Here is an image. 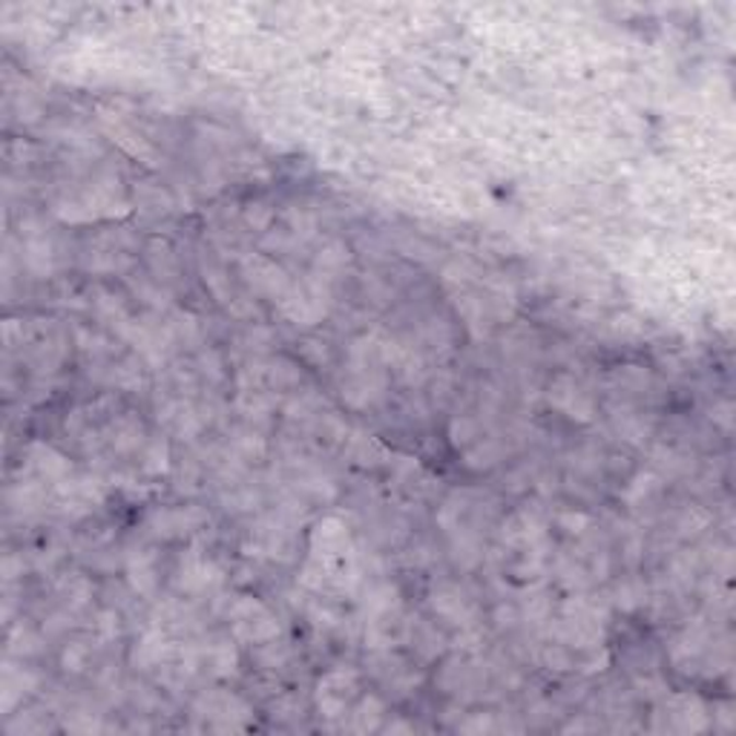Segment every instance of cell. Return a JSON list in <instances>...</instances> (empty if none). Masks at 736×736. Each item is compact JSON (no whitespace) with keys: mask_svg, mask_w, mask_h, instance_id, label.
<instances>
[{"mask_svg":"<svg viewBox=\"0 0 736 736\" xmlns=\"http://www.w3.org/2000/svg\"><path fill=\"white\" fill-rule=\"evenodd\" d=\"M233 633L240 635L242 642H268L277 635V624H273V616L265 610L259 601L254 598H242L233 605Z\"/></svg>","mask_w":736,"mask_h":736,"instance_id":"7a4b0ae2","label":"cell"},{"mask_svg":"<svg viewBox=\"0 0 736 736\" xmlns=\"http://www.w3.org/2000/svg\"><path fill=\"white\" fill-rule=\"evenodd\" d=\"M311 566H317L319 575H326V582H342L351 573V547L349 535L342 533L337 524H326L314 535V547H311Z\"/></svg>","mask_w":736,"mask_h":736,"instance_id":"6da1fadb","label":"cell"},{"mask_svg":"<svg viewBox=\"0 0 736 736\" xmlns=\"http://www.w3.org/2000/svg\"><path fill=\"white\" fill-rule=\"evenodd\" d=\"M357 690V679L354 674H328L323 682H319L317 699H319V711L326 713V716H342V713L349 711V702L354 697Z\"/></svg>","mask_w":736,"mask_h":736,"instance_id":"3957f363","label":"cell"}]
</instances>
